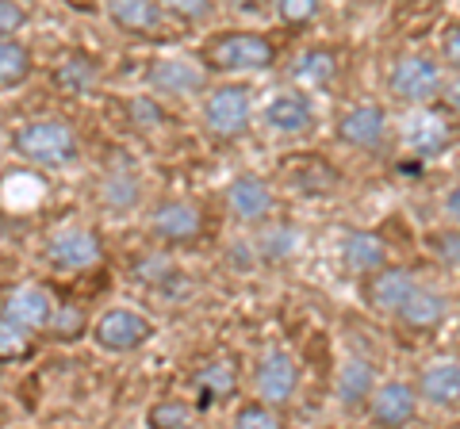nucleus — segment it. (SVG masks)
<instances>
[{
    "mask_svg": "<svg viewBox=\"0 0 460 429\" xmlns=\"http://www.w3.org/2000/svg\"><path fill=\"white\" fill-rule=\"evenodd\" d=\"M277 62V47L261 35H226L211 47V66L226 74H257Z\"/></svg>",
    "mask_w": 460,
    "mask_h": 429,
    "instance_id": "3",
    "label": "nucleus"
},
{
    "mask_svg": "<svg viewBox=\"0 0 460 429\" xmlns=\"http://www.w3.org/2000/svg\"><path fill=\"white\" fill-rule=\"evenodd\" d=\"M234 425H242V429H272V425H277V414H272V403H265V398H257V403L242 407V410H238V418H234Z\"/></svg>",
    "mask_w": 460,
    "mask_h": 429,
    "instance_id": "29",
    "label": "nucleus"
},
{
    "mask_svg": "<svg viewBox=\"0 0 460 429\" xmlns=\"http://www.w3.org/2000/svg\"><path fill=\"white\" fill-rule=\"evenodd\" d=\"M441 54H445V62L460 69V27H456V31L445 35V42H441Z\"/></svg>",
    "mask_w": 460,
    "mask_h": 429,
    "instance_id": "37",
    "label": "nucleus"
},
{
    "mask_svg": "<svg viewBox=\"0 0 460 429\" xmlns=\"http://www.w3.org/2000/svg\"><path fill=\"white\" fill-rule=\"evenodd\" d=\"M419 395L434 407H453L460 403V361H429L422 368Z\"/></svg>",
    "mask_w": 460,
    "mask_h": 429,
    "instance_id": "13",
    "label": "nucleus"
},
{
    "mask_svg": "<svg viewBox=\"0 0 460 429\" xmlns=\"http://www.w3.org/2000/svg\"><path fill=\"white\" fill-rule=\"evenodd\" d=\"M426 246H429V253H434L441 265L460 268V226H456V231H434L426 238Z\"/></svg>",
    "mask_w": 460,
    "mask_h": 429,
    "instance_id": "27",
    "label": "nucleus"
},
{
    "mask_svg": "<svg viewBox=\"0 0 460 429\" xmlns=\"http://www.w3.org/2000/svg\"><path fill=\"white\" fill-rule=\"evenodd\" d=\"M445 214H449V219L460 226V188H453L449 196H445Z\"/></svg>",
    "mask_w": 460,
    "mask_h": 429,
    "instance_id": "38",
    "label": "nucleus"
},
{
    "mask_svg": "<svg viewBox=\"0 0 460 429\" xmlns=\"http://www.w3.org/2000/svg\"><path fill=\"white\" fill-rule=\"evenodd\" d=\"M414 407H419V395H414L411 383L392 380L384 388H372L368 395V410L372 418L384 422V425H407L414 418Z\"/></svg>",
    "mask_w": 460,
    "mask_h": 429,
    "instance_id": "10",
    "label": "nucleus"
},
{
    "mask_svg": "<svg viewBox=\"0 0 460 429\" xmlns=\"http://www.w3.org/2000/svg\"><path fill=\"white\" fill-rule=\"evenodd\" d=\"M223 4H230V8H253L257 0H223Z\"/></svg>",
    "mask_w": 460,
    "mask_h": 429,
    "instance_id": "40",
    "label": "nucleus"
},
{
    "mask_svg": "<svg viewBox=\"0 0 460 429\" xmlns=\"http://www.w3.org/2000/svg\"><path fill=\"white\" fill-rule=\"evenodd\" d=\"M392 96L402 100V104H429L438 92H441V66L434 58H422V54H414V58H399L392 77Z\"/></svg>",
    "mask_w": 460,
    "mask_h": 429,
    "instance_id": "4",
    "label": "nucleus"
},
{
    "mask_svg": "<svg viewBox=\"0 0 460 429\" xmlns=\"http://www.w3.org/2000/svg\"><path fill=\"white\" fill-rule=\"evenodd\" d=\"M23 23H27V12L16 4V0H0V35L20 31Z\"/></svg>",
    "mask_w": 460,
    "mask_h": 429,
    "instance_id": "35",
    "label": "nucleus"
},
{
    "mask_svg": "<svg viewBox=\"0 0 460 429\" xmlns=\"http://www.w3.org/2000/svg\"><path fill=\"white\" fill-rule=\"evenodd\" d=\"M108 16L127 31H157L162 8L157 0H108Z\"/></svg>",
    "mask_w": 460,
    "mask_h": 429,
    "instance_id": "21",
    "label": "nucleus"
},
{
    "mask_svg": "<svg viewBox=\"0 0 460 429\" xmlns=\"http://www.w3.org/2000/svg\"><path fill=\"white\" fill-rule=\"evenodd\" d=\"M372 388H376V372H372V364L365 361V356H349V361L341 364L338 380H334L338 403L341 407H361L372 395Z\"/></svg>",
    "mask_w": 460,
    "mask_h": 429,
    "instance_id": "18",
    "label": "nucleus"
},
{
    "mask_svg": "<svg viewBox=\"0 0 460 429\" xmlns=\"http://www.w3.org/2000/svg\"><path fill=\"white\" fill-rule=\"evenodd\" d=\"M27 349V334H23V326L20 322H12V319H0V356H16Z\"/></svg>",
    "mask_w": 460,
    "mask_h": 429,
    "instance_id": "31",
    "label": "nucleus"
},
{
    "mask_svg": "<svg viewBox=\"0 0 460 429\" xmlns=\"http://www.w3.org/2000/svg\"><path fill=\"white\" fill-rule=\"evenodd\" d=\"M261 119L272 127L277 135H304L311 131V119H314V111H311V100L304 92H277L265 104L261 111Z\"/></svg>",
    "mask_w": 460,
    "mask_h": 429,
    "instance_id": "9",
    "label": "nucleus"
},
{
    "mask_svg": "<svg viewBox=\"0 0 460 429\" xmlns=\"http://www.w3.org/2000/svg\"><path fill=\"white\" fill-rule=\"evenodd\" d=\"M4 319L20 322L23 330H42L54 319V299L42 288H20L12 292V299L4 303Z\"/></svg>",
    "mask_w": 460,
    "mask_h": 429,
    "instance_id": "15",
    "label": "nucleus"
},
{
    "mask_svg": "<svg viewBox=\"0 0 460 429\" xmlns=\"http://www.w3.org/2000/svg\"><path fill=\"white\" fill-rule=\"evenodd\" d=\"M16 153L23 162L42 165V169H58V165H69L77 157V135L69 131L66 123H54V119H42L23 127L16 135Z\"/></svg>",
    "mask_w": 460,
    "mask_h": 429,
    "instance_id": "1",
    "label": "nucleus"
},
{
    "mask_svg": "<svg viewBox=\"0 0 460 429\" xmlns=\"http://www.w3.org/2000/svg\"><path fill=\"white\" fill-rule=\"evenodd\" d=\"M150 334H154V326L135 311H108L104 319L96 322V341L104 349H111V353H131Z\"/></svg>",
    "mask_w": 460,
    "mask_h": 429,
    "instance_id": "6",
    "label": "nucleus"
},
{
    "mask_svg": "<svg viewBox=\"0 0 460 429\" xmlns=\"http://www.w3.org/2000/svg\"><path fill=\"white\" fill-rule=\"evenodd\" d=\"M192 422V410L184 403H162L150 410V425H189Z\"/></svg>",
    "mask_w": 460,
    "mask_h": 429,
    "instance_id": "33",
    "label": "nucleus"
},
{
    "mask_svg": "<svg viewBox=\"0 0 460 429\" xmlns=\"http://www.w3.org/2000/svg\"><path fill=\"white\" fill-rule=\"evenodd\" d=\"M299 246V231L296 226H265L261 238H257V250L269 261H284V257H292Z\"/></svg>",
    "mask_w": 460,
    "mask_h": 429,
    "instance_id": "22",
    "label": "nucleus"
},
{
    "mask_svg": "<svg viewBox=\"0 0 460 429\" xmlns=\"http://www.w3.org/2000/svg\"><path fill=\"white\" fill-rule=\"evenodd\" d=\"M162 8H169L181 20H208L211 16V0H162Z\"/></svg>",
    "mask_w": 460,
    "mask_h": 429,
    "instance_id": "34",
    "label": "nucleus"
},
{
    "mask_svg": "<svg viewBox=\"0 0 460 429\" xmlns=\"http://www.w3.org/2000/svg\"><path fill=\"white\" fill-rule=\"evenodd\" d=\"M250 119H253V100L242 84H223L204 104L208 131H215L219 138H242L250 131Z\"/></svg>",
    "mask_w": 460,
    "mask_h": 429,
    "instance_id": "2",
    "label": "nucleus"
},
{
    "mask_svg": "<svg viewBox=\"0 0 460 429\" xmlns=\"http://www.w3.org/2000/svg\"><path fill=\"white\" fill-rule=\"evenodd\" d=\"M277 12L284 23H307L319 12V0H277Z\"/></svg>",
    "mask_w": 460,
    "mask_h": 429,
    "instance_id": "32",
    "label": "nucleus"
},
{
    "mask_svg": "<svg viewBox=\"0 0 460 429\" xmlns=\"http://www.w3.org/2000/svg\"><path fill=\"white\" fill-rule=\"evenodd\" d=\"M93 81H96V66L89 58H81V54L58 69V84L66 92H84V89H93Z\"/></svg>",
    "mask_w": 460,
    "mask_h": 429,
    "instance_id": "25",
    "label": "nucleus"
},
{
    "mask_svg": "<svg viewBox=\"0 0 460 429\" xmlns=\"http://www.w3.org/2000/svg\"><path fill=\"white\" fill-rule=\"evenodd\" d=\"M154 231L165 241H189L199 234V211L184 199H172V204H162L154 211Z\"/></svg>",
    "mask_w": 460,
    "mask_h": 429,
    "instance_id": "20",
    "label": "nucleus"
},
{
    "mask_svg": "<svg viewBox=\"0 0 460 429\" xmlns=\"http://www.w3.org/2000/svg\"><path fill=\"white\" fill-rule=\"evenodd\" d=\"M172 276H177V265L169 257H146V261L135 265V280L142 284H169Z\"/></svg>",
    "mask_w": 460,
    "mask_h": 429,
    "instance_id": "28",
    "label": "nucleus"
},
{
    "mask_svg": "<svg viewBox=\"0 0 460 429\" xmlns=\"http://www.w3.org/2000/svg\"><path fill=\"white\" fill-rule=\"evenodd\" d=\"M131 116H135V123H142V127H157V123H162V108H154L150 100H135V104H131Z\"/></svg>",
    "mask_w": 460,
    "mask_h": 429,
    "instance_id": "36",
    "label": "nucleus"
},
{
    "mask_svg": "<svg viewBox=\"0 0 460 429\" xmlns=\"http://www.w3.org/2000/svg\"><path fill=\"white\" fill-rule=\"evenodd\" d=\"M334 58H330L326 50H307L304 58L296 62V77L299 81H311V84H326V81H334Z\"/></svg>",
    "mask_w": 460,
    "mask_h": 429,
    "instance_id": "24",
    "label": "nucleus"
},
{
    "mask_svg": "<svg viewBox=\"0 0 460 429\" xmlns=\"http://www.w3.org/2000/svg\"><path fill=\"white\" fill-rule=\"evenodd\" d=\"M47 257H50L58 268H69V273H77V268H89L96 257H100V241H96L93 231H81V226H74V231H62V234L50 238Z\"/></svg>",
    "mask_w": 460,
    "mask_h": 429,
    "instance_id": "11",
    "label": "nucleus"
},
{
    "mask_svg": "<svg viewBox=\"0 0 460 429\" xmlns=\"http://www.w3.org/2000/svg\"><path fill=\"white\" fill-rule=\"evenodd\" d=\"M414 280L407 268H372V280H368V303L376 311H399V303L414 292Z\"/></svg>",
    "mask_w": 460,
    "mask_h": 429,
    "instance_id": "16",
    "label": "nucleus"
},
{
    "mask_svg": "<svg viewBox=\"0 0 460 429\" xmlns=\"http://www.w3.org/2000/svg\"><path fill=\"white\" fill-rule=\"evenodd\" d=\"M296 388H299V364L292 353H269L265 361L257 364V395H261L265 403L280 407L296 395Z\"/></svg>",
    "mask_w": 460,
    "mask_h": 429,
    "instance_id": "7",
    "label": "nucleus"
},
{
    "mask_svg": "<svg viewBox=\"0 0 460 429\" xmlns=\"http://www.w3.org/2000/svg\"><path fill=\"white\" fill-rule=\"evenodd\" d=\"M150 84L172 96H189L204 89V69H199L192 58H157L150 66Z\"/></svg>",
    "mask_w": 460,
    "mask_h": 429,
    "instance_id": "12",
    "label": "nucleus"
},
{
    "mask_svg": "<svg viewBox=\"0 0 460 429\" xmlns=\"http://www.w3.org/2000/svg\"><path fill=\"white\" fill-rule=\"evenodd\" d=\"M196 383H199V388H204L208 395H230V391H234V364H230V361L208 364V368L196 376Z\"/></svg>",
    "mask_w": 460,
    "mask_h": 429,
    "instance_id": "26",
    "label": "nucleus"
},
{
    "mask_svg": "<svg viewBox=\"0 0 460 429\" xmlns=\"http://www.w3.org/2000/svg\"><path fill=\"white\" fill-rule=\"evenodd\" d=\"M226 199H230V211H234L242 223H257L272 211V188L261 177H238L230 184Z\"/></svg>",
    "mask_w": 460,
    "mask_h": 429,
    "instance_id": "14",
    "label": "nucleus"
},
{
    "mask_svg": "<svg viewBox=\"0 0 460 429\" xmlns=\"http://www.w3.org/2000/svg\"><path fill=\"white\" fill-rule=\"evenodd\" d=\"M387 131V116L376 104H357L338 119V138L345 146H361V150H376Z\"/></svg>",
    "mask_w": 460,
    "mask_h": 429,
    "instance_id": "8",
    "label": "nucleus"
},
{
    "mask_svg": "<svg viewBox=\"0 0 460 429\" xmlns=\"http://www.w3.org/2000/svg\"><path fill=\"white\" fill-rule=\"evenodd\" d=\"M449 119H445V111L438 108H422L414 111L402 127V150L414 153V157H438L445 146H449Z\"/></svg>",
    "mask_w": 460,
    "mask_h": 429,
    "instance_id": "5",
    "label": "nucleus"
},
{
    "mask_svg": "<svg viewBox=\"0 0 460 429\" xmlns=\"http://www.w3.org/2000/svg\"><path fill=\"white\" fill-rule=\"evenodd\" d=\"M445 311H449V299H445L441 292L426 288V284H414V292L399 303V319L407 326H438L445 319Z\"/></svg>",
    "mask_w": 460,
    "mask_h": 429,
    "instance_id": "19",
    "label": "nucleus"
},
{
    "mask_svg": "<svg viewBox=\"0 0 460 429\" xmlns=\"http://www.w3.org/2000/svg\"><path fill=\"white\" fill-rule=\"evenodd\" d=\"M27 69H31V58H27V50L20 42H8L0 39V84H16L27 77Z\"/></svg>",
    "mask_w": 460,
    "mask_h": 429,
    "instance_id": "23",
    "label": "nucleus"
},
{
    "mask_svg": "<svg viewBox=\"0 0 460 429\" xmlns=\"http://www.w3.org/2000/svg\"><path fill=\"white\" fill-rule=\"evenodd\" d=\"M387 261V250H384V238L372 234V231H353L341 238V265L349 273H372Z\"/></svg>",
    "mask_w": 460,
    "mask_h": 429,
    "instance_id": "17",
    "label": "nucleus"
},
{
    "mask_svg": "<svg viewBox=\"0 0 460 429\" xmlns=\"http://www.w3.org/2000/svg\"><path fill=\"white\" fill-rule=\"evenodd\" d=\"M104 196H108L111 207H131L138 199V180L135 177H108Z\"/></svg>",
    "mask_w": 460,
    "mask_h": 429,
    "instance_id": "30",
    "label": "nucleus"
},
{
    "mask_svg": "<svg viewBox=\"0 0 460 429\" xmlns=\"http://www.w3.org/2000/svg\"><path fill=\"white\" fill-rule=\"evenodd\" d=\"M445 100H449V108L460 111V77H453L449 84H445Z\"/></svg>",
    "mask_w": 460,
    "mask_h": 429,
    "instance_id": "39",
    "label": "nucleus"
}]
</instances>
